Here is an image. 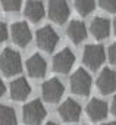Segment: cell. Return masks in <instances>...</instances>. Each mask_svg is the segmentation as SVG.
<instances>
[{
  "instance_id": "obj_1",
  "label": "cell",
  "mask_w": 116,
  "mask_h": 125,
  "mask_svg": "<svg viewBox=\"0 0 116 125\" xmlns=\"http://www.w3.org/2000/svg\"><path fill=\"white\" fill-rule=\"evenodd\" d=\"M0 71H2L6 77L16 75L22 71V62L21 56L18 52L12 49H5L0 53Z\"/></svg>"
},
{
  "instance_id": "obj_2",
  "label": "cell",
  "mask_w": 116,
  "mask_h": 125,
  "mask_svg": "<svg viewBox=\"0 0 116 125\" xmlns=\"http://www.w3.org/2000/svg\"><path fill=\"white\" fill-rule=\"evenodd\" d=\"M46 115H47L46 107L38 99L27 103L22 107V118L27 125H40L46 118Z\"/></svg>"
},
{
  "instance_id": "obj_3",
  "label": "cell",
  "mask_w": 116,
  "mask_h": 125,
  "mask_svg": "<svg viewBox=\"0 0 116 125\" xmlns=\"http://www.w3.org/2000/svg\"><path fill=\"white\" fill-rule=\"evenodd\" d=\"M71 90H72L74 94L82 96V97H85V96L90 94V90H91V77H90V74L85 69L79 68V69H77L72 74V77H71Z\"/></svg>"
},
{
  "instance_id": "obj_4",
  "label": "cell",
  "mask_w": 116,
  "mask_h": 125,
  "mask_svg": "<svg viewBox=\"0 0 116 125\" xmlns=\"http://www.w3.org/2000/svg\"><path fill=\"white\" fill-rule=\"evenodd\" d=\"M104 57H106V54H104L103 46H100V44H88V46H85L82 60L91 71H96L103 65Z\"/></svg>"
},
{
  "instance_id": "obj_5",
  "label": "cell",
  "mask_w": 116,
  "mask_h": 125,
  "mask_svg": "<svg viewBox=\"0 0 116 125\" xmlns=\"http://www.w3.org/2000/svg\"><path fill=\"white\" fill-rule=\"evenodd\" d=\"M57 43H59V35L50 25H46L37 31V46L41 50L53 52Z\"/></svg>"
},
{
  "instance_id": "obj_6",
  "label": "cell",
  "mask_w": 116,
  "mask_h": 125,
  "mask_svg": "<svg viewBox=\"0 0 116 125\" xmlns=\"http://www.w3.org/2000/svg\"><path fill=\"white\" fill-rule=\"evenodd\" d=\"M63 93H65V87L57 78H51L41 85V94L47 103H57L63 96Z\"/></svg>"
},
{
  "instance_id": "obj_7",
  "label": "cell",
  "mask_w": 116,
  "mask_h": 125,
  "mask_svg": "<svg viewBox=\"0 0 116 125\" xmlns=\"http://www.w3.org/2000/svg\"><path fill=\"white\" fill-rule=\"evenodd\" d=\"M69 16L66 0H48V18L56 24H65Z\"/></svg>"
},
{
  "instance_id": "obj_8",
  "label": "cell",
  "mask_w": 116,
  "mask_h": 125,
  "mask_svg": "<svg viewBox=\"0 0 116 125\" xmlns=\"http://www.w3.org/2000/svg\"><path fill=\"white\" fill-rule=\"evenodd\" d=\"M75 56L69 49H63L53 57V71L59 74H68L74 66Z\"/></svg>"
},
{
  "instance_id": "obj_9",
  "label": "cell",
  "mask_w": 116,
  "mask_h": 125,
  "mask_svg": "<svg viewBox=\"0 0 116 125\" xmlns=\"http://www.w3.org/2000/svg\"><path fill=\"white\" fill-rule=\"evenodd\" d=\"M97 88L101 94H110L116 91V71L104 68L97 78Z\"/></svg>"
},
{
  "instance_id": "obj_10",
  "label": "cell",
  "mask_w": 116,
  "mask_h": 125,
  "mask_svg": "<svg viewBox=\"0 0 116 125\" xmlns=\"http://www.w3.org/2000/svg\"><path fill=\"white\" fill-rule=\"evenodd\" d=\"M57 112H59V116L65 122H77L81 116V106L75 100L68 99L59 106Z\"/></svg>"
},
{
  "instance_id": "obj_11",
  "label": "cell",
  "mask_w": 116,
  "mask_h": 125,
  "mask_svg": "<svg viewBox=\"0 0 116 125\" xmlns=\"http://www.w3.org/2000/svg\"><path fill=\"white\" fill-rule=\"evenodd\" d=\"M10 35L13 43L19 47H25L31 41V31L27 22H15L10 28Z\"/></svg>"
},
{
  "instance_id": "obj_12",
  "label": "cell",
  "mask_w": 116,
  "mask_h": 125,
  "mask_svg": "<svg viewBox=\"0 0 116 125\" xmlns=\"http://www.w3.org/2000/svg\"><path fill=\"white\" fill-rule=\"evenodd\" d=\"M87 115H88V119L93 121V122H98L101 119H104L107 116V103L100 100V99H91V102L87 104Z\"/></svg>"
},
{
  "instance_id": "obj_13",
  "label": "cell",
  "mask_w": 116,
  "mask_h": 125,
  "mask_svg": "<svg viewBox=\"0 0 116 125\" xmlns=\"http://www.w3.org/2000/svg\"><path fill=\"white\" fill-rule=\"evenodd\" d=\"M27 71L32 78H43L47 71V63L38 53H35L27 60Z\"/></svg>"
},
{
  "instance_id": "obj_14",
  "label": "cell",
  "mask_w": 116,
  "mask_h": 125,
  "mask_svg": "<svg viewBox=\"0 0 116 125\" xmlns=\"http://www.w3.org/2000/svg\"><path fill=\"white\" fill-rule=\"evenodd\" d=\"M31 93V87L25 78H16L10 83V97L16 102H24Z\"/></svg>"
},
{
  "instance_id": "obj_15",
  "label": "cell",
  "mask_w": 116,
  "mask_h": 125,
  "mask_svg": "<svg viewBox=\"0 0 116 125\" xmlns=\"http://www.w3.org/2000/svg\"><path fill=\"white\" fill-rule=\"evenodd\" d=\"M90 30H91V34L97 40H104L110 34V22L106 18H94Z\"/></svg>"
},
{
  "instance_id": "obj_16",
  "label": "cell",
  "mask_w": 116,
  "mask_h": 125,
  "mask_svg": "<svg viewBox=\"0 0 116 125\" xmlns=\"http://www.w3.org/2000/svg\"><path fill=\"white\" fill-rule=\"evenodd\" d=\"M66 34H68V37L72 40V43L79 44L81 41H84V40L87 38V28H85L84 22L72 21V22L68 25Z\"/></svg>"
},
{
  "instance_id": "obj_17",
  "label": "cell",
  "mask_w": 116,
  "mask_h": 125,
  "mask_svg": "<svg viewBox=\"0 0 116 125\" xmlns=\"http://www.w3.org/2000/svg\"><path fill=\"white\" fill-rule=\"evenodd\" d=\"M25 15L31 22H38L44 16V6L38 0H28L25 5Z\"/></svg>"
},
{
  "instance_id": "obj_18",
  "label": "cell",
  "mask_w": 116,
  "mask_h": 125,
  "mask_svg": "<svg viewBox=\"0 0 116 125\" xmlns=\"http://www.w3.org/2000/svg\"><path fill=\"white\" fill-rule=\"evenodd\" d=\"M16 113L13 107L0 104V125H16Z\"/></svg>"
},
{
  "instance_id": "obj_19",
  "label": "cell",
  "mask_w": 116,
  "mask_h": 125,
  "mask_svg": "<svg viewBox=\"0 0 116 125\" xmlns=\"http://www.w3.org/2000/svg\"><path fill=\"white\" fill-rule=\"evenodd\" d=\"M94 0H75V9L79 15L87 16L94 10Z\"/></svg>"
},
{
  "instance_id": "obj_20",
  "label": "cell",
  "mask_w": 116,
  "mask_h": 125,
  "mask_svg": "<svg viewBox=\"0 0 116 125\" xmlns=\"http://www.w3.org/2000/svg\"><path fill=\"white\" fill-rule=\"evenodd\" d=\"M2 5L6 12H18L21 9L22 0H2Z\"/></svg>"
},
{
  "instance_id": "obj_21",
  "label": "cell",
  "mask_w": 116,
  "mask_h": 125,
  "mask_svg": "<svg viewBox=\"0 0 116 125\" xmlns=\"http://www.w3.org/2000/svg\"><path fill=\"white\" fill-rule=\"evenodd\" d=\"M98 3H100V8L104 9L106 12L113 13L116 10V0H98Z\"/></svg>"
},
{
  "instance_id": "obj_22",
  "label": "cell",
  "mask_w": 116,
  "mask_h": 125,
  "mask_svg": "<svg viewBox=\"0 0 116 125\" xmlns=\"http://www.w3.org/2000/svg\"><path fill=\"white\" fill-rule=\"evenodd\" d=\"M109 60H110V63L116 65V41L109 47Z\"/></svg>"
},
{
  "instance_id": "obj_23",
  "label": "cell",
  "mask_w": 116,
  "mask_h": 125,
  "mask_svg": "<svg viewBox=\"0 0 116 125\" xmlns=\"http://www.w3.org/2000/svg\"><path fill=\"white\" fill-rule=\"evenodd\" d=\"M8 38V27L5 22H0V43L6 41Z\"/></svg>"
},
{
  "instance_id": "obj_24",
  "label": "cell",
  "mask_w": 116,
  "mask_h": 125,
  "mask_svg": "<svg viewBox=\"0 0 116 125\" xmlns=\"http://www.w3.org/2000/svg\"><path fill=\"white\" fill-rule=\"evenodd\" d=\"M5 84H3V81H2V78H0V97H2L3 94H5Z\"/></svg>"
},
{
  "instance_id": "obj_25",
  "label": "cell",
  "mask_w": 116,
  "mask_h": 125,
  "mask_svg": "<svg viewBox=\"0 0 116 125\" xmlns=\"http://www.w3.org/2000/svg\"><path fill=\"white\" fill-rule=\"evenodd\" d=\"M112 112H113V115L116 116V96L113 97V102H112Z\"/></svg>"
},
{
  "instance_id": "obj_26",
  "label": "cell",
  "mask_w": 116,
  "mask_h": 125,
  "mask_svg": "<svg viewBox=\"0 0 116 125\" xmlns=\"http://www.w3.org/2000/svg\"><path fill=\"white\" fill-rule=\"evenodd\" d=\"M113 30H115V34H116V18H115V22H113Z\"/></svg>"
},
{
  "instance_id": "obj_27",
  "label": "cell",
  "mask_w": 116,
  "mask_h": 125,
  "mask_svg": "<svg viewBox=\"0 0 116 125\" xmlns=\"http://www.w3.org/2000/svg\"><path fill=\"white\" fill-rule=\"evenodd\" d=\"M46 125H59V124H56V122H47Z\"/></svg>"
},
{
  "instance_id": "obj_28",
  "label": "cell",
  "mask_w": 116,
  "mask_h": 125,
  "mask_svg": "<svg viewBox=\"0 0 116 125\" xmlns=\"http://www.w3.org/2000/svg\"><path fill=\"white\" fill-rule=\"evenodd\" d=\"M103 125H116V122H107V124H103Z\"/></svg>"
}]
</instances>
